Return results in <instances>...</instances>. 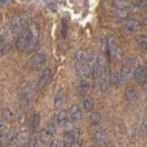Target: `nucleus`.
Wrapping results in <instances>:
<instances>
[{
	"instance_id": "obj_20",
	"label": "nucleus",
	"mask_w": 147,
	"mask_h": 147,
	"mask_svg": "<svg viewBox=\"0 0 147 147\" xmlns=\"http://www.w3.org/2000/svg\"><path fill=\"white\" fill-rule=\"evenodd\" d=\"M63 103H65V94L62 91H58L55 95V107L59 109L60 107H62Z\"/></svg>"
},
{
	"instance_id": "obj_18",
	"label": "nucleus",
	"mask_w": 147,
	"mask_h": 147,
	"mask_svg": "<svg viewBox=\"0 0 147 147\" xmlns=\"http://www.w3.org/2000/svg\"><path fill=\"white\" fill-rule=\"evenodd\" d=\"M55 120H57L58 125H60V126L65 125L68 121V112L66 110H60L58 112L57 117H55Z\"/></svg>"
},
{
	"instance_id": "obj_3",
	"label": "nucleus",
	"mask_w": 147,
	"mask_h": 147,
	"mask_svg": "<svg viewBox=\"0 0 147 147\" xmlns=\"http://www.w3.org/2000/svg\"><path fill=\"white\" fill-rule=\"evenodd\" d=\"M47 61H48L47 55L44 52H38L32 59V68L34 70H41L47 65Z\"/></svg>"
},
{
	"instance_id": "obj_13",
	"label": "nucleus",
	"mask_w": 147,
	"mask_h": 147,
	"mask_svg": "<svg viewBox=\"0 0 147 147\" xmlns=\"http://www.w3.org/2000/svg\"><path fill=\"white\" fill-rule=\"evenodd\" d=\"M77 73H78L79 77H80L82 79H86L87 77L91 76V67H90V65L85 63V65L78 66V67H77Z\"/></svg>"
},
{
	"instance_id": "obj_14",
	"label": "nucleus",
	"mask_w": 147,
	"mask_h": 147,
	"mask_svg": "<svg viewBox=\"0 0 147 147\" xmlns=\"http://www.w3.org/2000/svg\"><path fill=\"white\" fill-rule=\"evenodd\" d=\"M69 114H70V118H71L73 121H78V120H80V119H82V115H83L80 107L77 105V104H74L73 107L70 108Z\"/></svg>"
},
{
	"instance_id": "obj_28",
	"label": "nucleus",
	"mask_w": 147,
	"mask_h": 147,
	"mask_svg": "<svg viewBox=\"0 0 147 147\" xmlns=\"http://www.w3.org/2000/svg\"><path fill=\"white\" fill-rule=\"evenodd\" d=\"M117 14H118V16H119V17H123V18H126V17L128 16V11H127L126 9H123V8L119 9Z\"/></svg>"
},
{
	"instance_id": "obj_22",
	"label": "nucleus",
	"mask_w": 147,
	"mask_h": 147,
	"mask_svg": "<svg viewBox=\"0 0 147 147\" xmlns=\"http://www.w3.org/2000/svg\"><path fill=\"white\" fill-rule=\"evenodd\" d=\"M108 80H109V84L112 86H118L119 83H120V78H119V74L112 71L110 73L109 77H108Z\"/></svg>"
},
{
	"instance_id": "obj_21",
	"label": "nucleus",
	"mask_w": 147,
	"mask_h": 147,
	"mask_svg": "<svg viewBox=\"0 0 147 147\" xmlns=\"http://www.w3.org/2000/svg\"><path fill=\"white\" fill-rule=\"evenodd\" d=\"M101 120H102V115H101L100 112H96L95 111V112H92L90 114V122H91V125H93V126L98 125L101 122Z\"/></svg>"
},
{
	"instance_id": "obj_30",
	"label": "nucleus",
	"mask_w": 147,
	"mask_h": 147,
	"mask_svg": "<svg viewBox=\"0 0 147 147\" xmlns=\"http://www.w3.org/2000/svg\"><path fill=\"white\" fill-rule=\"evenodd\" d=\"M6 128V119L3 117H0V130H3Z\"/></svg>"
},
{
	"instance_id": "obj_26",
	"label": "nucleus",
	"mask_w": 147,
	"mask_h": 147,
	"mask_svg": "<svg viewBox=\"0 0 147 147\" xmlns=\"http://www.w3.org/2000/svg\"><path fill=\"white\" fill-rule=\"evenodd\" d=\"M138 44H139V48L144 51V52H146V45H147V37L145 35H143V36H140L138 38Z\"/></svg>"
},
{
	"instance_id": "obj_19",
	"label": "nucleus",
	"mask_w": 147,
	"mask_h": 147,
	"mask_svg": "<svg viewBox=\"0 0 147 147\" xmlns=\"http://www.w3.org/2000/svg\"><path fill=\"white\" fill-rule=\"evenodd\" d=\"M108 86H109V80H108V78L105 77V75L97 79V87H98L100 92H102V93L107 92V91H108Z\"/></svg>"
},
{
	"instance_id": "obj_2",
	"label": "nucleus",
	"mask_w": 147,
	"mask_h": 147,
	"mask_svg": "<svg viewBox=\"0 0 147 147\" xmlns=\"http://www.w3.org/2000/svg\"><path fill=\"white\" fill-rule=\"evenodd\" d=\"M55 126L53 123H49L45 128L41 131V134H40V140L42 143H44V144L50 143L51 139H52V137H53V135H55Z\"/></svg>"
},
{
	"instance_id": "obj_5",
	"label": "nucleus",
	"mask_w": 147,
	"mask_h": 147,
	"mask_svg": "<svg viewBox=\"0 0 147 147\" xmlns=\"http://www.w3.org/2000/svg\"><path fill=\"white\" fill-rule=\"evenodd\" d=\"M122 27L129 32V33H137L138 31H140V24L139 22L135 20V19H126L122 23Z\"/></svg>"
},
{
	"instance_id": "obj_25",
	"label": "nucleus",
	"mask_w": 147,
	"mask_h": 147,
	"mask_svg": "<svg viewBox=\"0 0 147 147\" xmlns=\"http://www.w3.org/2000/svg\"><path fill=\"white\" fill-rule=\"evenodd\" d=\"M40 121H41V118L38 114H34L32 118H31V128L35 129L37 128V126L40 125Z\"/></svg>"
},
{
	"instance_id": "obj_15",
	"label": "nucleus",
	"mask_w": 147,
	"mask_h": 147,
	"mask_svg": "<svg viewBox=\"0 0 147 147\" xmlns=\"http://www.w3.org/2000/svg\"><path fill=\"white\" fill-rule=\"evenodd\" d=\"M75 144V136H74L73 131H67L63 135V140H62V145L63 147H73Z\"/></svg>"
},
{
	"instance_id": "obj_24",
	"label": "nucleus",
	"mask_w": 147,
	"mask_h": 147,
	"mask_svg": "<svg viewBox=\"0 0 147 147\" xmlns=\"http://www.w3.org/2000/svg\"><path fill=\"white\" fill-rule=\"evenodd\" d=\"M3 118L6 119V121H14L16 118V113L10 108H7L3 110Z\"/></svg>"
},
{
	"instance_id": "obj_31",
	"label": "nucleus",
	"mask_w": 147,
	"mask_h": 147,
	"mask_svg": "<svg viewBox=\"0 0 147 147\" xmlns=\"http://www.w3.org/2000/svg\"><path fill=\"white\" fill-rule=\"evenodd\" d=\"M7 1H8V0H0V2H1V3H6Z\"/></svg>"
},
{
	"instance_id": "obj_10",
	"label": "nucleus",
	"mask_w": 147,
	"mask_h": 147,
	"mask_svg": "<svg viewBox=\"0 0 147 147\" xmlns=\"http://www.w3.org/2000/svg\"><path fill=\"white\" fill-rule=\"evenodd\" d=\"M94 140H95V144L98 147L108 146V137H107V135H105L103 131H101V130H98V131H96V132L94 134Z\"/></svg>"
},
{
	"instance_id": "obj_12",
	"label": "nucleus",
	"mask_w": 147,
	"mask_h": 147,
	"mask_svg": "<svg viewBox=\"0 0 147 147\" xmlns=\"http://www.w3.org/2000/svg\"><path fill=\"white\" fill-rule=\"evenodd\" d=\"M132 75V69H131V66L130 65H125L121 69V71L119 74V78H120V82H127L129 78L131 77Z\"/></svg>"
},
{
	"instance_id": "obj_4",
	"label": "nucleus",
	"mask_w": 147,
	"mask_h": 147,
	"mask_svg": "<svg viewBox=\"0 0 147 147\" xmlns=\"http://www.w3.org/2000/svg\"><path fill=\"white\" fill-rule=\"evenodd\" d=\"M51 76H52V71H51V69L47 68V69H44V70H43V73H42V75H41V77H40L38 82H37V85H36L37 91H41V90H43V88L47 86V84H48V83H49V80L51 79Z\"/></svg>"
},
{
	"instance_id": "obj_1",
	"label": "nucleus",
	"mask_w": 147,
	"mask_h": 147,
	"mask_svg": "<svg viewBox=\"0 0 147 147\" xmlns=\"http://www.w3.org/2000/svg\"><path fill=\"white\" fill-rule=\"evenodd\" d=\"M32 45V38L31 35L28 33L27 30L25 31H22L20 34L18 35L17 40H16V48L19 51H24V50H27L28 48H31Z\"/></svg>"
},
{
	"instance_id": "obj_23",
	"label": "nucleus",
	"mask_w": 147,
	"mask_h": 147,
	"mask_svg": "<svg viewBox=\"0 0 147 147\" xmlns=\"http://www.w3.org/2000/svg\"><path fill=\"white\" fill-rule=\"evenodd\" d=\"M83 108L85 109V111L87 112H91L94 109V101L91 97H85L84 101H83Z\"/></svg>"
},
{
	"instance_id": "obj_32",
	"label": "nucleus",
	"mask_w": 147,
	"mask_h": 147,
	"mask_svg": "<svg viewBox=\"0 0 147 147\" xmlns=\"http://www.w3.org/2000/svg\"><path fill=\"white\" fill-rule=\"evenodd\" d=\"M17 147H20V146H17Z\"/></svg>"
},
{
	"instance_id": "obj_7",
	"label": "nucleus",
	"mask_w": 147,
	"mask_h": 147,
	"mask_svg": "<svg viewBox=\"0 0 147 147\" xmlns=\"http://www.w3.org/2000/svg\"><path fill=\"white\" fill-rule=\"evenodd\" d=\"M20 104L23 108H30L32 104V91L30 87H25L20 95Z\"/></svg>"
},
{
	"instance_id": "obj_17",
	"label": "nucleus",
	"mask_w": 147,
	"mask_h": 147,
	"mask_svg": "<svg viewBox=\"0 0 147 147\" xmlns=\"http://www.w3.org/2000/svg\"><path fill=\"white\" fill-rule=\"evenodd\" d=\"M30 140V135L27 132H19V134H16V139L15 142L18 144L19 146H23L25 144H27Z\"/></svg>"
},
{
	"instance_id": "obj_27",
	"label": "nucleus",
	"mask_w": 147,
	"mask_h": 147,
	"mask_svg": "<svg viewBox=\"0 0 147 147\" xmlns=\"http://www.w3.org/2000/svg\"><path fill=\"white\" fill-rule=\"evenodd\" d=\"M79 90H80V92L82 93H86L88 90H90V85H88V83L85 82V80H82L80 84H79Z\"/></svg>"
},
{
	"instance_id": "obj_29",
	"label": "nucleus",
	"mask_w": 147,
	"mask_h": 147,
	"mask_svg": "<svg viewBox=\"0 0 147 147\" xmlns=\"http://www.w3.org/2000/svg\"><path fill=\"white\" fill-rule=\"evenodd\" d=\"M140 129L143 130V134L145 135L147 131V121H146V118L143 120V123H142V127H140Z\"/></svg>"
},
{
	"instance_id": "obj_6",
	"label": "nucleus",
	"mask_w": 147,
	"mask_h": 147,
	"mask_svg": "<svg viewBox=\"0 0 147 147\" xmlns=\"http://www.w3.org/2000/svg\"><path fill=\"white\" fill-rule=\"evenodd\" d=\"M147 78L146 68L144 66H139L134 70V79L138 83V84H145Z\"/></svg>"
},
{
	"instance_id": "obj_8",
	"label": "nucleus",
	"mask_w": 147,
	"mask_h": 147,
	"mask_svg": "<svg viewBox=\"0 0 147 147\" xmlns=\"http://www.w3.org/2000/svg\"><path fill=\"white\" fill-rule=\"evenodd\" d=\"M24 25H25L24 18L20 16H15L11 19V23H10V27H11V31L14 33H20L24 28Z\"/></svg>"
},
{
	"instance_id": "obj_16",
	"label": "nucleus",
	"mask_w": 147,
	"mask_h": 147,
	"mask_svg": "<svg viewBox=\"0 0 147 147\" xmlns=\"http://www.w3.org/2000/svg\"><path fill=\"white\" fill-rule=\"evenodd\" d=\"M125 98L128 102H134L137 100V91L132 86H127L125 90Z\"/></svg>"
},
{
	"instance_id": "obj_9",
	"label": "nucleus",
	"mask_w": 147,
	"mask_h": 147,
	"mask_svg": "<svg viewBox=\"0 0 147 147\" xmlns=\"http://www.w3.org/2000/svg\"><path fill=\"white\" fill-rule=\"evenodd\" d=\"M15 139H16V134L13 132V131H9L7 134L0 135V145L3 147L8 146V145L15 143Z\"/></svg>"
},
{
	"instance_id": "obj_11",
	"label": "nucleus",
	"mask_w": 147,
	"mask_h": 147,
	"mask_svg": "<svg viewBox=\"0 0 147 147\" xmlns=\"http://www.w3.org/2000/svg\"><path fill=\"white\" fill-rule=\"evenodd\" d=\"M75 60H76V66H82L87 63L88 61V53L85 50H78L75 55Z\"/></svg>"
}]
</instances>
